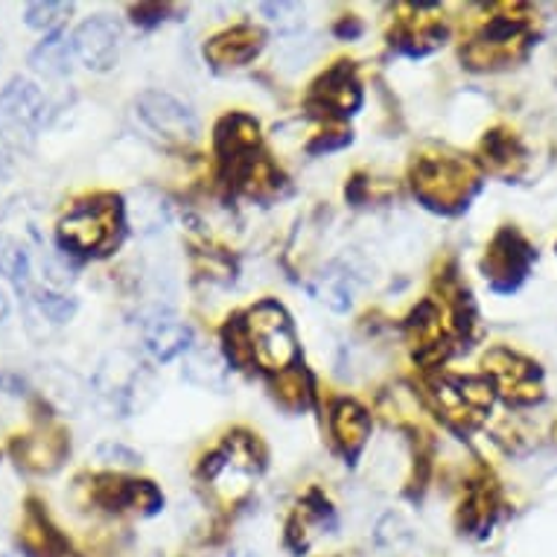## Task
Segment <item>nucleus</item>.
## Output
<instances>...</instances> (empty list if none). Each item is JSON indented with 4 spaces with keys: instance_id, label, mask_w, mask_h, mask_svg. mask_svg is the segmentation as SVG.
Segmentation results:
<instances>
[{
    "instance_id": "26",
    "label": "nucleus",
    "mask_w": 557,
    "mask_h": 557,
    "mask_svg": "<svg viewBox=\"0 0 557 557\" xmlns=\"http://www.w3.org/2000/svg\"><path fill=\"white\" fill-rule=\"evenodd\" d=\"M38 307L45 312L47 319L55 321V324H62L74 315L76 301L74 298H64V295H53V293H41L38 295Z\"/></svg>"
},
{
    "instance_id": "20",
    "label": "nucleus",
    "mask_w": 557,
    "mask_h": 557,
    "mask_svg": "<svg viewBox=\"0 0 557 557\" xmlns=\"http://www.w3.org/2000/svg\"><path fill=\"white\" fill-rule=\"evenodd\" d=\"M333 435L338 438L347 456H357L368 438V414L357 403H338L333 409Z\"/></svg>"
},
{
    "instance_id": "13",
    "label": "nucleus",
    "mask_w": 557,
    "mask_h": 557,
    "mask_svg": "<svg viewBox=\"0 0 557 557\" xmlns=\"http://www.w3.org/2000/svg\"><path fill=\"white\" fill-rule=\"evenodd\" d=\"M21 546H24L27 557H64V552H67L64 537L36 499H29L24 522H21Z\"/></svg>"
},
{
    "instance_id": "18",
    "label": "nucleus",
    "mask_w": 557,
    "mask_h": 557,
    "mask_svg": "<svg viewBox=\"0 0 557 557\" xmlns=\"http://www.w3.org/2000/svg\"><path fill=\"white\" fill-rule=\"evenodd\" d=\"M482 161L487 173L517 178L525 166V149L511 132H491L482 144Z\"/></svg>"
},
{
    "instance_id": "16",
    "label": "nucleus",
    "mask_w": 557,
    "mask_h": 557,
    "mask_svg": "<svg viewBox=\"0 0 557 557\" xmlns=\"http://www.w3.org/2000/svg\"><path fill=\"white\" fill-rule=\"evenodd\" d=\"M260 47H263V33L243 24V27H234L213 38L211 45L205 47V53L220 67H239V64L251 62L260 53Z\"/></svg>"
},
{
    "instance_id": "14",
    "label": "nucleus",
    "mask_w": 557,
    "mask_h": 557,
    "mask_svg": "<svg viewBox=\"0 0 557 557\" xmlns=\"http://www.w3.org/2000/svg\"><path fill=\"white\" fill-rule=\"evenodd\" d=\"M144 342H147V350L158 362H170V359L182 357V354L190 350L193 330L175 315H170V312H161V315L147 321Z\"/></svg>"
},
{
    "instance_id": "1",
    "label": "nucleus",
    "mask_w": 557,
    "mask_h": 557,
    "mask_svg": "<svg viewBox=\"0 0 557 557\" xmlns=\"http://www.w3.org/2000/svg\"><path fill=\"white\" fill-rule=\"evenodd\" d=\"M531 45H534V33H531L529 7L505 3V7H496L494 15L479 29V36L461 50V55L473 71H499V67L522 62Z\"/></svg>"
},
{
    "instance_id": "8",
    "label": "nucleus",
    "mask_w": 557,
    "mask_h": 557,
    "mask_svg": "<svg viewBox=\"0 0 557 557\" xmlns=\"http://www.w3.org/2000/svg\"><path fill=\"white\" fill-rule=\"evenodd\" d=\"M137 117L164 144H190L199 135V120L170 94L147 91L137 100Z\"/></svg>"
},
{
    "instance_id": "15",
    "label": "nucleus",
    "mask_w": 557,
    "mask_h": 557,
    "mask_svg": "<svg viewBox=\"0 0 557 557\" xmlns=\"http://www.w3.org/2000/svg\"><path fill=\"white\" fill-rule=\"evenodd\" d=\"M359 85L354 79V71L350 67H336L330 71L324 79H319V85L312 88L310 102L315 109L327 111V114H338L345 117L354 109H359Z\"/></svg>"
},
{
    "instance_id": "2",
    "label": "nucleus",
    "mask_w": 557,
    "mask_h": 557,
    "mask_svg": "<svg viewBox=\"0 0 557 557\" xmlns=\"http://www.w3.org/2000/svg\"><path fill=\"white\" fill-rule=\"evenodd\" d=\"M123 234V201L114 193H97L64 213L59 222V243L71 255L102 257L117 246Z\"/></svg>"
},
{
    "instance_id": "7",
    "label": "nucleus",
    "mask_w": 557,
    "mask_h": 557,
    "mask_svg": "<svg viewBox=\"0 0 557 557\" xmlns=\"http://www.w3.org/2000/svg\"><path fill=\"white\" fill-rule=\"evenodd\" d=\"M435 400L449 426L461 432L475 430L494 403V388L487 380H441L435 385Z\"/></svg>"
},
{
    "instance_id": "25",
    "label": "nucleus",
    "mask_w": 557,
    "mask_h": 557,
    "mask_svg": "<svg viewBox=\"0 0 557 557\" xmlns=\"http://www.w3.org/2000/svg\"><path fill=\"white\" fill-rule=\"evenodd\" d=\"M74 12V3H55V0H45V3H29L27 7V24L33 29H45L50 33L62 24L67 15Z\"/></svg>"
},
{
    "instance_id": "17",
    "label": "nucleus",
    "mask_w": 557,
    "mask_h": 557,
    "mask_svg": "<svg viewBox=\"0 0 557 557\" xmlns=\"http://www.w3.org/2000/svg\"><path fill=\"white\" fill-rule=\"evenodd\" d=\"M409 18H400V33H397V47H403L406 53L423 55L444 45L447 29L438 24V10H423V7H409Z\"/></svg>"
},
{
    "instance_id": "11",
    "label": "nucleus",
    "mask_w": 557,
    "mask_h": 557,
    "mask_svg": "<svg viewBox=\"0 0 557 557\" xmlns=\"http://www.w3.org/2000/svg\"><path fill=\"white\" fill-rule=\"evenodd\" d=\"M64 453H67V432L59 430V426L29 432L12 444V456L18 461V467H24L29 473H53L55 467L62 465Z\"/></svg>"
},
{
    "instance_id": "9",
    "label": "nucleus",
    "mask_w": 557,
    "mask_h": 557,
    "mask_svg": "<svg viewBox=\"0 0 557 557\" xmlns=\"http://www.w3.org/2000/svg\"><path fill=\"white\" fill-rule=\"evenodd\" d=\"M71 50L88 71H111L120 55V27L106 15L88 18L71 36Z\"/></svg>"
},
{
    "instance_id": "24",
    "label": "nucleus",
    "mask_w": 557,
    "mask_h": 557,
    "mask_svg": "<svg viewBox=\"0 0 557 557\" xmlns=\"http://www.w3.org/2000/svg\"><path fill=\"white\" fill-rule=\"evenodd\" d=\"M0 274L10 277L12 284H24L29 274V257L27 251L15 243V239L0 234Z\"/></svg>"
},
{
    "instance_id": "21",
    "label": "nucleus",
    "mask_w": 557,
    "mask_h": 557,
    "mask_svg": "<svg viewBox=\"0 0 557 557\" xmlns=\"http://www.w3.org/2000/svg\"><path fill=\"white\" fill-rule=\"evenodd\" d=\"M71 53H74V50H71V41H64L62 33L55 29V33H50V36L33 50L29 64L47 76H64L71 71Z\"/></svg>"
},
{
    "instance_id": "23",
    "label": "nucleus",
    "mask_w": 557,
    "mask_h": 557,
    "mask_svg": "<svg viewBox=\"0 0 557 557\" xmlns=\"http://www.w3.org/2000/svg\"><path fill=\"white\" fill-rule=\"evenodd\" d=\"M187 376L199 385H222L225 383V362L220 359L216 350L201 347V350H190L187 359Z\"/></svg>"
},
{
    "instance_id": "6",
    "label": "nucleus",
    "mask_w": 557,
    "mask_h": 557,
    "mask_svg": "<svg viewBox=\"0 0 557 557\" xmlns=\"http://www.w3.org/2000/svg\"><path fill=\"white\" fill-rule=\"evenodd\" d=\"M531 263H534V248L529 246V239L517 228H503L487 246L482 272L496 293H513L525 281Z\"/></svg>"
},
{
    "instance_id": "27",
    "label": "nucleus",
    "mask_w": 557,
    "mask_h": 557,
    "mask_svg": "<svg viewBox=\"0 0 557 557\" xmlns=\"http://www.w3.org/2000/svg\"><path fill=\"white\" fill-rule=\"evenodd\" d=\"M7 312H10V301H7V295L0 289V321L7 319Z\"/></svg>"
},
{
    "instance_id": "4",
    "label": "nucleus",
    "mask_w": 557,
    "mask_h": 557,
    "mask_svg": "<svg viewBox=\"0 0 557 557\" xmlns=\"http://www.w3.org/2000/svg\"><path fill=\"white\" fill-rule=\"evenodd\" d=\"M414 193L435 211H461L479 190V175L465 158L458 156H426L414 161L411 170Z\"/></svg>"
},
{
    "instance_id": "22",
    "label": "nucleus",
    "mask_w": 557,
    "mask_h": 557,
    "mask_svg": "<svg viewBox=\"0 0 557 557\" xmlns=\"http://www.w3.org/2000/svg\"><path fill=\"white\" fill-rule=\"evenodd\" d=\"M312 293L333 310H347L354 301V274L347 272L345 265H330L327 272L319 277V284L312 286Z\"/></svg>"
},
{
    "instance_id": "19",
    "label": "nucleus",
    "mask_w": 557,
    "mask_h": 557,
    "mask_svg": "<svg viewBox=\"0 0 557 557\" xmlns=\"http://www.w3.org/2000/svg\"><path fill=\"white\" fill-rule=\"evenodd\" d=\"M499 511V494L491 482H479L467 496L465 508H461V525L473 534H484L494 525V517Z\"/></svg>"
},
{
    "instance_id": "10",
    "label": "nucleus",
    "mask_w": 557,
    "mask_h": 557,
    "mask_svg": "<svg viewBox=\"0 0 557 557\" xmlns=\"http://www.w3.org/2000/svg\"><path fill=\"white\" fill-rule=\"evenodd\" d=\"M88 499L94 505H102L109 511H156L161 505V496L149 482H128V479H117V475H94L88 482Z\"/></svg>"
},
{
    "instance_id": "3",
    "label": "nucleus",
    "mask_w": 557,
    "mask_h": 557,
    "mask_svg": "<svg viewBox=\"0 0 557 557\" xmlns=\"http://www.w3.org/2000/svg\"><path fill=\"white\" fill-rule=\"evenodd\" d=\"M234 347H246L248 357L263 371H286L298 359L293 324L277 304H260L239 321L234 333Z\"/></svg>"
},
{
    "instance_id": "12",
    "label": "nucleus",
    "mask_w": 557,
    "mask_h": 557,
    "mask_svg": "<svg viewBox=\"0 0 557 557\" xmlns=\"http://www.w3.org/2000/svg\"><path fill=\"white\" fill-rule=\"evenodd\" d=\"M45 94L38 91V85H33L29 79L15 76L0 91V120H7L12 126L38 128L45 120Z\"/></svg>"
},
{
    "instance_id": "5",
    "label": "nucleus",
    "mask_w": 557,
    "mask_h": 557,
    "mask_svg": "<svg viewBox=\"0 0 557 557\" xmlns=\"http://www.w3.org/2000/svg\"><path fill=\"white\" fill-rule=\"evenodd\" d=\"M484 374L496 394L513 406H531L543 400V374L531 359L513 354L508 347H496L484 357Z\"/></svg>"
}]
</instances>
